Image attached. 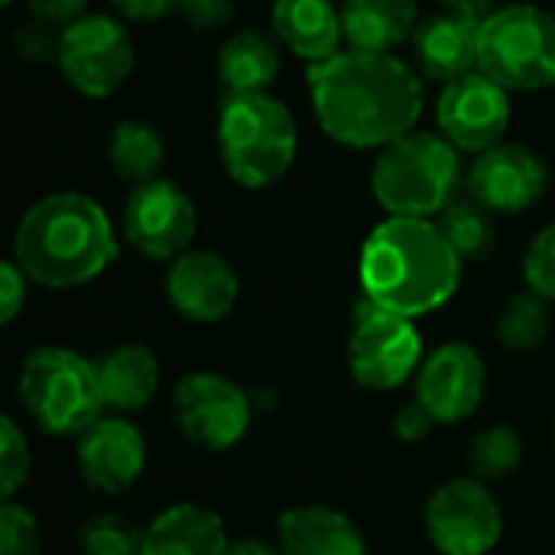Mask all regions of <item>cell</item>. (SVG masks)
<instances>
[{
	"label": "cell",
	"instance_id": "1f68e13d",
	"mask_svg": "<svg viewBox=\"0 0 555 555\" xmlns=\"http://www.w3.org/2000/svg\"><path fill=\"white\" fill-rule=\"evenodd\" d=\"M524 280L533 293L555 302V221L533 234L524 254Z\"/></svg>",
	"mask_w": 555,
	"mask_h": 555
},
{
	"label": "cell",
	"instance_id": "83f0119b",
	"mask_svg": "<svg viewBox=\"0 0 555 555\" xmlns=\"http://www.w3.org/2000/svg\"><path fill=\"white\" fill-rule=\"evenodd\" d=\"M524 436L514 426H488L468 442V465L481 481L511 478L524 465Z\"/></svg>",
	"mask_w": 555,
	"mask_h": 555
},
{
	"label": "cell",
	"instance_id": "2e32d148",
	"mask_svg": "<svg viewBox=\"0 0 555 555\" xmlns=\"http://www.w3.org/2000/svg\"><path fill=\"white\" fill-rule=\"evenodd\" d=\"M166 299L185 322H224L241 299V276L218 250H185L169 263Z\"/></svg>",
	"mask_w": 555,
	"mask_h": 555
},
{
	"label": "cell",
	"instance_id": "8d00e7d4",
	"mask_svg": "<svg viewBox=\"0 0 555 555\" xmlns=\"http://www.w3.org/2000/svg\"><path fill=\"white\" fill-rule=\"evenodd\" d=\"M120 20L127 23H156L169 13H179V0H111Z\"/></svg>",
	"mask_w": 555,
	"mask_h": 555
},
{
	"label": "cell",
	"instance_id": "ab89813d",
	"mask_svg": "<svg viewBox=\"0 0 555 555\" xmlns=\"http://www.w3.org/2000/svg\"><path fill=\"white\" fill-rule=\"evenodd\" d=\"M449 10H459V13H475V16H488L494 0H442Z\"/></svg>",
	"mask_w": 555,
	"mask_h": 555
},
{
	"label": "cell",
	"instance_id": "7402d4cb",
	"mask_svg": "<svg viewBox=\"0 0 555 555\" xmlns=\"http://www.w3.org/2000/svg\"><path fill=\"white\" fill-rule=\"evenodd\" d=\"M104 406L114 413L143 410L159 390V358L150 345L127 341L94 361Z\"/></svg>",
	"mask_w": 555,
	"mask_h": 555
},
{
	"label": "cell",
	"instance_id": "d4e9b609",
	"mask_svg": "<svg viewBox=\"0 0 555 555\" xmlns=\"http://www.w3.org/2000/svg\"><path fill=\"white\" fill-rule=\"evenodd\" d=\"M163 163H166V140L153 124L140 117L117 120L107 140V166L114 169L117 179H124L127 185H143L159 176Z\"/></svg>",
	"mask_w": 555,
	"mask_h": 555
},
{
	"label": "cell",
	"instance_id": "4fadbf2b",
	"mask_svg": "<svg viewBox=\"0 0 555 555\" xmlns=\"http://www.w3.org/2000/svg\"><path fill=\"white\" fill-rule=\"evenodd\" d=\"M511 117V91L485 72H468L442 85V94L436 101L439 133L452 140L462 153H485L504 143Z\"/></svg>",
	"mask_w": 555,
	"mask_h": 555
},
{
	"label": "cell",
	"instance_id": "8fae6325",
	"mask_svg": "<svg viewBox=\"0 0 555 555\" xmlns=\"http://www.w3.org/2000/svg\"><path fill=\"white\" fill-rule=\"evenodd\" d=\"M426 537L442 555H488L504 537V514L481 478H452L426 504Z\"/></svg>",
	"mask_w": 555,
	"mask_h": 555
},
{
	"label": "cell",
	"instance_id": "cb8c5ba5",
	"mask_svg": "<svg viewBox=\"0 0 555 555\" xmlns=\"http://www.w3.org/2000/svg\"><path fill=\"white\" fill-rule=\"evenodd\" d=\"M280 39H273L263 29H241L234 33L221 52H218V75L228 94H257L270 91L276 81L283 59H280Z\"/></svg>",
	"mask_w": 555,
	"mask_h": 555
},
{
	"label": "cell",
	"instance_id": "f546056e",
	"mask_svg": "<svg viewBox=\"0 0 555 555\" xmlns=\"http://www.w3.org/2000/svg\"><path fill=\"white\" fill-rule=\"evenodd\" d=\"M29 472H33V455H29L26 433L13 416H3L0 420V498L16 501V494L29 481Z\"/></svg>",
	"mask_w": 555,
	"mask_h": 555
},
{
	"label": "cell",
	"instance_id": "74e56055",
	"mask_svg": "<svg viewBox=\"0 0 555 555\" xmlns=\"http://www.w3.org/2000/svg\"><path fill=\"white\" fill-rule=\"evenodd\" d=\"M85 7H88V0H29L33 16H39V20H46V23H52L59 29L68 26L72 20L85 16Z\"/></svg>",
	"mask_w": 555,
	"mask_h": 555
},
{
	"label": "cell",
	"instance_id": "30bf717a",
	"mask_svg": "<svg viewBox=\"0 0 555 555\" xmlns=\"http://www.w3.org/2000/svg\"><path fill=\"white\" fill-rule=\"evenodd\" d=\"M172 420L192 446L228 452L250 433L254 400L218 371H192L172 390Z\"/></svg>",
	"mask_w": 555,
	"mask_h": 555
},
{
	"label": "cell",
	"instance_id": "f35d334b",
	"mask_svg": "<svg viewBox=\"0 0 555 555\" xmlns=\"http://www.w3.org/2000/svg\"><path fill=\"white\" fill-rule=\"evenodd\" d=\"M224 555H283V550H273L270 543H263V540H250V537H247V540H234Z\"/></svg>",
	"mask_w": 555,
	"mask_h": 555
},
{
	"label": "cell",
	"instance_id": "836d02e7",
	"mask_svg": "<svg viewBox=\"0 0 555 555\" xmlns=\"http://www.w3.org/2000/svg\"><path fill=\"white\" fill-rule=\"evenodd\" d=\"M234 0H179V16L195 33H218L234 20Z\"/></svg>",
	"mask_w": 555,
	"mask_h": 555
},
{
	"label": "cell",
	"instance_id": "60d3db41",
	"mask_svg": "<svg viewBox=\"0 0 555 555\" xmlns=\"http://www.w3.org/2000/svg\"><path fill=\"white\" fill-rule=\"evenodd\" d=\"M3 3H7V7H10V3H16V0H3Z\"/></svg>",
	"mask_w": 555,
	"mask_h": 555
},
{
	"label": "cell",
	"instance_id": "d590c367",
	"mask_svg": "<svg viewBox=\"0 0 555 555\" xmlns=\"http://www.w3.org/2000/svg\"><path fill=\"white\" fill-rule=\"evenodd\" d=\"M433 426H436V420H433V413H429L420 400L406 403V406L397 410V416H393V436H397L400 442H423V439L433 433Z\"/></svg>",
	"mask_w": 555,
	"mask_h": 555
},
{
	"label": "cell",
	"instance_id": "484cf974",
	"mask_svg": "<svg viewBox=\"0 0 555 555\" xmlns=\"http://www.w3.org/2000/svg\"><path fill=\"white\" fill-rule=\"evenodd\" d=\"M550 306L553 302L543 299L540 293H533L530 286L524 293H514L498 312V322H494L498 341L507 351H520V354L540 348L553 332V309Z\"/></svg>",
	"mask_w": 555,
	"mask_h": 555
},
{
	"label": "cell",
	"instance_id": "ffe728a7",
	"mask_svg": "<svg viewBox=\"0 0 555 555\" xmlns=\"http://www.w3.org/2000/svg\"><path fill=\"white\" fill-rule=\"evenodd\" d=\"M283 555H367L361 527L338 507L299 504L280 517Z\"/></svg>",
	"mask_w": 555,
	"mask_h": 555
},
{
	"label": "cell",
	"instance_id": "ba28073f",
	"mask_svg": "<svg viewBox=\"0 0 555 555\" xmlns=\"http://www.w3.org/2000/svg\"><path fill=\"white\" fill-rule=\"evenodd\" d=\"M423 361V335L416 328V319L390 312L361 296L351 312L348 335L351 377L374 393H390L410 384V377L420 374Z\"/></svg>",
	"mask_w": 555,
	"mask_h": 555
},
{
	"label": "cell",
	"instance_id": "d6a6232c",
	"mask_svg": "<svg viewBox=\"0 0 555 555\" xmlns=\"http://www.w3.org/2000/svg\"><path fill=\"white\" fill-rule=\"evenodd\" d=\"M59 33L52 23L33 16L26 23H20L10 36V49L16 52L20 62H29V65H42V62H52L59 55Z\"/></svg>",
	"mask_w": 555,
	"mask_h": 555
},
{
	"label": "cell",
	"instance_id": "3957f363",
	"mask_svg": "<svg viewBox=\"0 0 555 555\" xmlns=\"http://www.w3.org/2000/svg\"><path fill=\"white\" fill-rule=\"evenodd\" d=\"M120 254L107 211L81 192H52L33 202L13 231V260L46 289H78L98 280Z\"/></svg>",
	"mask_w": 555,
	"mask_h": 555
},
{
	"label": "cell",
	"instance_id": "7c38bea8",
	"mask_svg": "<svg viewBox=\"0 0 555 555\" xmlns=\"http://www.w3.org/2000/svg\"><path fill=\"white\" fill-rule=\"evenodd\" d=\"M120 228L137 254L156 263H172L176 257L192 250V241L198 234V211L192 195L179 182L156 176L130 189Z\"/></svg>",
	"mask_w": 555,
	"mask_h": 555
},
{
	"label": "cell",
	"instance_id": "5bb4252c",
	"mask_svg": "<svg viewBox=\"0 0 555 555\" xmlns=\"http://www.w3.org/2000/svg\"><path fill=\"white\" fill-rule=\"evenodd\" d=\"M465 182L468 195L491 215H520L546 195L550 166L527 143H498L475 156Z\"/></svg>",
	"mask_w": 555,
	"mask_h": 555
},
{
	"label": "cell",
	"instance_id": "b9f144b4",
	"mask_svg": "<svg viewBox=\"0 0 555 555\" xmlns=\"http://www.w3.org/2000/svg\"><path fill=\"white\" fill-rule=\"evenodd\" d=\"M553 436H555V429H553Z\"/></svg>",
	"mask_w": 555,
	"mask_h": 555
},
{
	"label": "cell",
	"instance_id": "6da1fadb",
	"mask_svg": "<svg viewBox=\"0 0 555 555\" xmlns=\"http://www.w3.org/2000/svg\"><path fill=\"white\" fill-rule=\"evenodd\" d=\"M309 94L322 133L351 150H384L416 130L426 88L393 52L345 49L309 65Z\"/></svg>",
	"mask_w": 555,
	"mask_h": 555
},
{
	"label": "cell",
	"instance_id": "52a82bcc",
	"mask_svg": "<svg viewBox=\"0 0 555 555\" xmlns=\"http://www.w3.org/2000/svg\"><path fill=\"white\" fill-rule=\"evenodd\" d=\"M478 72L514 91L555 85V16L537 3H507L485 16Z\"/></svg>",
	"mask_w": 555,
	"mask_h": 555
},
{
	"label": "cell",
	"instance_id": "9c48e42d",
	"mask_svg": "<svg viewBox=\"0 0 555 555\" xmlns=\"http://www.w3.org/2000/svg\"><path fill=\"white\" fill-rule=\"evenodd\" d=\"M55 65L78 94L111 98L133 75L137 49L124 20L107 13H85L62 26Z\"/></svg>",
	"mask_w": 555,
	"mask_h": 555
},
{
	"label": "cell",
	"instance_id": "44dd1931",
	"mask_svg": "<svg viewBox=\"0 0 555 555\" xmlns=\"http://www.w3.org/2000/svg\"><path fill=\"white\" fill-rule=\"evenodd\" d=\"M231 546L224 520L205 504H172L146 530L140 555H224Z\"/></svg>",
	"mask_w": 555,
	"mask_h": 555
},
{
	"label": "cell",
	"instance_id": "9a60e30c",
	"mask_svg": "<svg viewBox=\"0 0 555 555\" xmlns=\"http://www.w3.org/2000/svg\"><path fill=\"white\" fill-rule=\"evenodd\" d=\"M488 393V364L468 341L439 345L416 374V400L436 423L455 426L478 413Z\"/></svg>",
	"mask_w": 555,
	"mask_h": 555
},
{
	"label": "cell",
	"instance_id": "8992f818",
	"mask_svg": "<svg viewBox=\"0 0 555 555\" xmlns=\"http://www.w3.org/2000/svg\"><path fill=\"white\" fill-rule=\"evenodd\" d=\"M16 393L29 420L49 436H81L104 410L94 361L62 345L33 348L23 358Z\"/></svg>",
	"mask_w": 555,
	"mask_h": 555
},
{
	"label": "cell",
	"instance_id": "d6986e66",
	"mask_svg": "<svg viewBox=\"0 0 555 555\" xmlns=\"http://www.w3.org/2000/svg\"><path fill=\"white\" fill-rule=\"evenodd\" d=\"M273 36L302 62L319 65L341 52V7L332 0H273Z\"/></svg>",
	"mask_w": 555,
	"mask_h": 555
},
{
	"label": "cell",
	"instance_id": "4316f807",
	"mask_svg": "<svg viewBox=\"0 0 555 555\" xmlns=\"http://www.w3.org/2000/svg\"><path fill=\"white\" fill-rule=\"evenodd\" d=\"M439 228L442 234L449 237V244L459 250L462 260H472V263H481L494 254L498 247V228H494V215L475 202L472 195L468 198H455L439 218Z\"/></svg>",
	"mask_w": 555,
	"mask_h": 555
},
{
	"label": "cell",
	"instance_id": "ac0fdd59",
	"mask_svg": "<svg viewBox=\"0 0 555 555\" xmlns=\"http://www.w3.org/2000/svg\"><path fill=\"white\" fill-rule=\"evenodd\" d=\"M485 16L446 10L423 20L413 33V52L420 72L433 81H455L468 72H478V42Z\"/></svg>",
	"mask_w": 555,
	"mask_h": 555
},
{
	"label": "cell",
	"instance_id": "603a6c76",
	"mask_svg": "<svg viewBox=\"0 0 555 555\" xmlns=\"http://www.w3.org/2000/svg\"><path fill=\"white\" fill-rule=\"evenodd\" d=\"M348 49L393 52L420 26V0H341Z\"/></svg>",
	"mask_w": 555,
	"mask_h": 555
},
{
	"label": "cell",
	"instance_id": "277c9868",
	"mask_svg": "<svg viewBox=\"0 0 555 555\" xmlns=\"http://www.w3.org/2000/svg\"><path fill=\"white\" fill-rule=\"evenodd\" d=\"M299 130L293 111L270 91L228 94L218 111V156L231 182L260 192L296 163Z\"/></svg>",
	"mask_w": 555,
	"mask_h": 555
},
{
	"label": "cell",
	"instance_id": "e0dca14e",
	"mask_svg": "<svg viewBox=\"0 0 555 555\" xmlns=\"http://www.w3.org/2000/svg\"><path fill=\"white\" fill-rule=\"evenodd\" d=\"M75 459H78V472L91 491H98L104 498H120L146 472V439L120 413L98 416L78 436Z\"/></svg>",
	"mask_w": 555,
	"mask_h": 555
},
{
	"label": "cell",
	"instance_id": "e575fe53",
	"mask_svg": "<svg viewBox=\"0 0 555 555\" xmlns=\"http://www.w3.org/2000/svg\"><path fill=\"white\" fill-rule=\"evenodd\" d=\"M26 283L33 280L23 273V267L13 257L0 263V322L3 325H10L26 306Z\"/></svg>",
	"mask_w": 555,
	"mask_h": 555
},
{
	"label": "cell",
	"instance_id": "7a4b0ae2",
	"mask_svg": "<svg viewBox=\"0 0 555 555\" xmlns=\"http://www.w3.org/2000/svg\"><path fill=\"white\" fill-rule=\"evenodd\" d=\"M462 257L429 218H384L361 247V289L406 319L442 309L462 283Z\"/></svg>",
	"mask_w": 555,
	"mask_h": 555
},
{
	"label": "cell",
	"instance_id": "5b68a950",
	"mask_svg": "<svg viewBox=\"0 0 555 555\" xmlns=\"http://www.w3.org/2000/svg\"><path fill=\"white\" fill-rule=\"evenodd\" d=\"M462 189V150L433 130H413L384 146L371 169V192L390 218L436 221Z\"/></svg>",
	"mask_w": 555,
	"mask_h": 555
},
{
	"label": "cell",
	"instance_id": "4dcf8cb0",
	"mask_svg": "<svg viewBox=\"0 0 555 555\" xmlns=\"http://www.w3.org/2000/svg\"><path fill=\"white\" fill-rule=\"evenodd\" d=\"M0 555H42L39 520L16 501L0 504Z\"/></svg>",
	"mask_w": 555,
	"mask_h": 555
},
{
	"label": "cell",
	"instance_id": "f1b7e54d",
	"mask_svg": "<svg viewBox=\"0 0 555 555\" xmlns=\"http://www.w3.org/2000/svg\"><path fill=\"white\" fill-rule=\"evenodd\" d=\"M143 530L120 514H98L81 527V555H140Z\"/></svg>",
	"mask_w": 555,
	"mask_h": 555
}]
</instances>
